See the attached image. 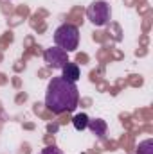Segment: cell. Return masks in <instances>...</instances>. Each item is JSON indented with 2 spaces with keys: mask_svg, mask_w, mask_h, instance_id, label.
Here are the masks:
<instances>
[{
  "mask_svg": "<svg viewBox=\"0 0 153 154\" xmlns=\"http://www.w3.org/2000/svg\"><path fill=\"white\" fill-rule=\"evenodd\" d=\"M97 138H105V134H106V122L103 120V118H90L88 120V125H86Z\"/></svg>",
  "mask_w": 153,
  "mask_h": 154,
  "instance_id": "obj_5",
  "label": "cell"
},
{
  "mask_svg": "<svg viewBox=\"0 0 153 154\" xmlns=\"http://www.w3.org/2000/svg\"><path fill=\"white\" fill-rule=\"evenodd\" d=\"M86 18L90 20L92 25L96 27H105L110 18H112V9L108 5V2L105 0H96L86 7Z\"/></svg>",
  "mask_w": 153,
  "mask_h": 154,
  "instance_id": "obj_3",
  "label": "cell"
},
{
  "mask_svg": "<svg viewBox=\"0 0 153 154\" xmlns=\"http://www.w3.org/2000/svg\"><path fill=\"white\" fill-rule=\"evenodd\" d=\"M40 154H63L61 149H58L56 145H49V147H45V149H41V152Z\"/></svg>",
  "mask_w": 153,
  "mask_h": 154,
  "instance_id": "obj_9",
  "label": "cell"
},
{
  "mask_svg": "<svg viewBox=\"0 0 153 154\" xmlns=\"http://www.w3.org/2000/svg\"><path fill=\"white\" fill-rule=\"evenodd\" d=\"M54 43L65 52H74L79 47V29L72 23H61L54 31Z\"/></svg>",
  "mask_w": 153,
  "mask_h": 154,
  "instance_id": "obj_2",
  "label": "cell"
},
{
  "mask_svg": "<svg viewBox=\"0 0 153 154\" xmlns=\"http://www.w3.org/2000/svg\"><path fill=\"white\" fill-rule=\"evenodd\" d=\"M43 61L47 63V66H50L54 70H61L69 63V57H67L65 50H61L58 47H50L43 52Z\"/></svg>",
  "mask_w": 153,
  "mask_h": 154,
  "instance_id": "obj_4",
  "label": "cell"
},
{
  "mask_svg": "<svg viewBox=\"0 0 153 154\" xmlns=\"http://www.w3.org/2000/svg\"><path fill=\"white\" fill-rule=\"evenodd\" d=\"M61 72H63V79L65 81H70V82H76L77 79H79V75H81V70H79V66H77L76 63H67L63 68H61Z\"/></svg>",
  "mask_w": 153,
  "mask_h": 154,
  "instance_id": "obj_6",
  "label": "cell"
},
{
  "mask_svg": "<svg viewBox=\"0 0 153 154\" xmlns=\"http://www.w3.org/2000/svg\"><path fill=\"white\" fill-rule=\"evenodd\" d=\"M137 154H153V140L146 138L137 145Z\"/></svg>",
  "mask_w": 153,
  "mask_h": 154,
  "instance_id": "obj_8",
  "label": "cell"
},
{
  "mask_svg": "<svg viewBox=\"0 0 153 154\" xmlns=\"http://www.w3.org/2000/svg\"><path fill=\"white\" fill-rule=\"evenodd\" d=\"M79 91L76 82L65 81L63 77H52L45 91V106L54 115L70 113L77 108Z\"/></svg>",
  "mask_w": 153,
  "mask_h": 154,
  "instance_id": "obj_1",
  "label": "cell"
},
{
  "mask_svg": "<svg viewBox=\"0 0 153 154\" xmlns=\"http://www.w3.org/2000/svg\"><path fill=\"white\" fill-rule=\"evenodd\" d=\"M88 120H90V116L86 115V113H77L72 118V125H74L76 131H85L86 125H88Z\"/></svg>",
  "mask_w": 153,
  "mask_h": 154,
  "instance_id": "obj_7",
  "label": "cell"
}]
</instances>
